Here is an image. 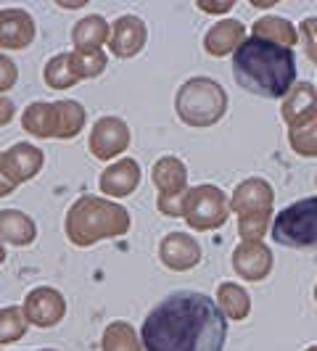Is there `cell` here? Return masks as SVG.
Segmentation results:
<instances>
[{"label":"cell","instance_id":"cell-38","mask_svg":"<svg viewBox=\"0 0 317 351\" xmlns=\"http://www.w3.org/2000/svg\"><path fill=\"white\" fill-rule=\"evenodd\" d=\"M315 182H317V177H315Z\"/></svg>","mask_w":317,"mask_h":351},{"label":"cell","instance_id":"cell-35","mask_svg":"<svg viewBox=\"0 0 317 351\" xmlns=\"http://www.w3.org/2000/svg\"><path fill=\"white\" fill-rule=\"evenodd\" d=\"M307 351H317V346H309V349H307Z\"/></svg>","mask_w":317,"mask_h":351},{"label":"cell","instance_id":"cell-20","mask_svg":"<svg viewBox=\"0 0 317 351\" xmlns=\"http://www.w3.org/2000/svg\"><path fill=\"white\" fill-rule=\"evenodd\" d=\"M108 37H111V29H108L106 19L98 16V14H90V16L80 19L77 27L71 29L74 51H85V53L101 51V45L108 43Z\"/></svg>","mask_w":317,"mask_h":351},{"label":"cell","instance_id":"cell-31","mask_svg":"<svg viewBox=\"0 0 317 351\" xmlns=\"http://www.w3.org/2000/svg\"><path fill=\"white\" fill-rule=\"evenodd\" d=\"M196 8L204 11V14H225V11H233V8H235V3H233V0H225V3H207V0H198Z\"/></svg>","mask_w":317,"mask_h":351},{"label":"cell","instance_id":"cell-10","mask_svg":"<svg viewBox=\"0 0 317 351\" xmlns=\"http://www.w3.org/2000/svg\"><path fill=\"white\" fill-rule=\"evenodd\" d=\"M21 309H24V315L30 319V325H35V328H53L67 315V301L61 296V291L40 285V288L30 291L24 296V306Z\"/></svg>","mask_w":317,"mask_h":351},{"label":"cell","instance_id":"cell-7","mask_svg":"<svg viewBox=\"0 0 317 351\" xmlns=\"http://www.w3.org/2000/svg\"><path fill=\"white\" fill-rule=\"evenodd\" d=\"M272 241L285 248H317V195L294 201L278 211L272 230Z\"/></svg>","mask_w":317,"mask_h":351},{"label":"cell","instance_id":"cell-25","mask_svg":"<svg viewBox=\"0 0 317 351\" xmlns=\"http://www.w3.org/2000/svg\"><path fill=\"white\" fill-rule=\"evenodd\" d=\"M43 77H45L48 88H53V90H67V88H71V85H77V82H80V80H77V74H74V69H71L69 53H58V56H53L51 61L45 64Z\"/></svg>","mask_w":317,"mask_h":351},{"label":"cell","instance_id":"cell-32","mask_svg":"<svg viewBox=\"0 0 317 351\" xmlns=\"http://www.w3.org/2000/svg\"><path fill=\"white\" fill-rule=\"evenodd\" d=\"M11 119H14V104H11L8 98H3V95H0V127H3V124H8Z\"/></svg>","mask_w":317,"mask_h":351},{"label":"cell","instance_id":"cell-26","mask_svg":"<svg viewBox=\"0 0 317 351\" xmlns=\"http://www.w3.org/2000/svg\"><path fill=\"white\" fill-rule=\"evenodd\" d=\"M104 351H143L138 343V335L132 330V325L127 322H111L104 330Z\"/></svg>","mask_w":317,"mask_h":351},{"label":"cell","instance_id":"cell-16","mask_svg":"<svg viewBox=\"0 0 317 351\" xmlns=\"http://www.w3.org/2000/svg\"><path fill=\"white\" fill-rule=\"evenodd\" d=\"M35 37V19L24 8H3L0 11V48L24 51Z\"/></svg>","mask_w":317,"mask_h":351},{"label":"cell","instance_id":"cell-8","mask_svg":"<svg viewBox=\"0 0 317 351\" xmlns=\"http://www.w3.org/2000/svg\"><path fill=\"white\" fill-rule=\"evenodd\" d=\"M154 185L158 188L156 206L164 217H183L185 214V201H188V169L177 156L158 158L151 169Z\"/></svg>","mask_w":317,"mask_h":351},{"label":"cell","instance_id":"cell-21","mask_svg":"<svg viewBox=\"0 0 317 351\" xmlns=\"http://www.w3.org/2000/svg\"><path fill=\"white\" fill-rule=\"evenodd\" d=\"M317 108V90L315 85H309V82H296L294 90L285 95V101L281 106V117L283 122L291 124L299 122L301 117H307L309 111H315Z\"/></svg>","mask_w":317,"mask_h":351},{"label":"cell","instance_id":"cell-23","mask_svg":"<svg viewBox=\"0 0 317 351\" xmlns=\"http://www.w3.org/2000/svg\"><path fill=\"white\" fill-rule=\"evenodd\" d=\"M288 143H291L294 154H299V156H317V108L288 127Z\"/></svg>","mask_w":317,"mask_h":351},{"label":"cell","instance_id":"cell-19","mask_svg":"<svg viewBox=\"0 0 317 351\" xmlns=\"http://www.w3.org/2000/svg\"><path fill=\"white\" fill-rule=\"evenodd\" d=\"M37 238V225L32 217L19 209H0V241L11 246H30Z\"/></svg>","mask_w":317,"mask_h":351},{"label":"cell","instance_id":"cell-36","mask_svg":"<svg viewBox=\"0 0 317 351\" xmlns=\"http://www.w3.org/2000/svg\"><path fill=\"white\" fill-rule=\"evenodd\" d=\"M40 351H56V349H40Z\"/></svg>","mask_w":317,"mask_h":351},{"label":"cell","instance_id":"cell-28","mask_svg":"<svg viewBox=\"0 0 317 351\" xmlns=\"http://www.w3.org/2000/svg\"><path fill=\"white\" fill-rule=\"evenodd\" d=\"M71 69L77 74V80H93L106 69V56L101 51L85 53V51H71Z\"/></svg>","mask_w":317,"mask_h":351},{"label":"cell","instance_id":"cell-37","mask_svg":"<svg viewBox=\"0 0 317 351\" xmlns=\"http://www.w3.org/2000/svg\"><path fill=\"white\" fill-rule=\"evenodd\" d=\"M315 301H317V285H315Z\"/></svg>","mask_w":317,"mask_h":351},{"label":"cell","instance_id":"cell-9","mask_svg":"<svg viewBox=\"0 0 317 351\" xmlns=\"http://www.w3.org/2000/svg\"><path fill=\"white\" fill-rule=\"evenodd\" d=\"M185 222L193 230H217L228 222L230 204L217 185H196L185 201Z\"/></svg>","mask_w":317,"mask_h":351},{"label":"cell","instance_id":"cell-30","mask_svg":"<svg viewBox=\"0 0 317 351\" xmlns=\"http://www.w3.org/2000/svg\"><path fill=\"white\" fill-rule=\"evenodd\" d=\"M16 80H19L16 64H14L11 58L0 56V93H5V90L14 88V85H16Z\"/></svg>","mask_w":317,"mask_h":351},{"label":"cell","instance_id":"cell-33","mask_svg":"<svg viewBox=\"0 0 317 351\" xmlns=\"http://www.w3.org/2000/svg\"><path fill=\"white\" fill-rule=\"evenodd\" d=\"M0 158H3V151H0ZM14 191H16V185H11V182H8V177L3 175V169H0V198H3V195H8V193H14Z\"/></svg>","mask_w":317,"mask_h":351},{"label":"cell","instance_id":"cell-29","mask_svg":"<svg viewBox=\"0 0 317 351\" xmlns=\"http://www.w3.org/2000/svg\"><path fill=\"white\" fill-rule=\"evenodd\" d=\"M301 43H304V51H307V58L317 64V16L304 19L299 27Z\"/></svg>","mask_w":317,"mask_h":351},{"label":"cell","instance_id":"cell-17","mask_svg":"<svg viewBox=\"0 0 317 351\" xmlns=\"http://www.w3.org/2000/svg\"><path fill=\"white\" fill-rule=\"evenodd\" d=\"M138 182H141V167H138V161L135 158H119V161L108 164L104 172H101L98 188L106 195L127 198V195L138 188Z\"/></svg>","mask_w":317,"mask_h":351},{"label":"cell","instance_id":"cell-15","mask_svg":"<svg viewBox=\"0 0 317 351\" xmlns=\"http://www.w3.org/2000/svg\"><path fill=\"white\" fill-rule=\"evenodd\" d=\"M145 21L141 16H119L111 27V37H108V51L114 53L117 58H132L145 48Z\"/></svg>","mask_w":317,"mask_h":351},{"label":"cell","instance_id":"cell-34","mask_svg":"<svg viewBox=\"0 0 317 351\" xmlns=\"http://www.w3.org/2000/svg\"><path fill=\"white\" fill-rule=\"evenodd\" d=\"M3 259H5V251H3V246H0V264H3Z\"/></svg>","mask_w":317,"mask_h":351},{"label":"cell","instance_id":"cell-22","mask_svg":"<svg viewBox=\"0 0 317 351\" xmlns=\"http://www.w3.org/2000/svg\"><path fill=\"white\" fill-rule=\"evenodd\" d=\"M251 32H254V37L278 43L283 48H294V45L299 43V29H296L291 21H285V19H281V16L257 19L254 27H251Z\"/></svg>","mask_w":317,"mask_h":351},{"label":"cell","instance_id":"cell-13","mask_svg":"<svg viewBox=\"0 0 317 351\" xmlns=\"http://www.w3.org/2000/svg\"><path fill=\"white\" fill-rule=\"evenodd\" d=\"M43 151L35 148L32 143H16L14 148L3 151V158H0V169L3 175L8 177L11 185H21L27 180L37 177V172L43 169Z\"/></svg>","mask_w":317,"mask_h":351},{"label":"cell","instance_id":"cell-18","mask_svg":"<svg viewBox=\"0 0 317 351\" xmlns=\"http://www.w3.org/2000/svg\"><path fill=\"white\" fill-rule=\"evenodd\" d=\"M244 40H246V29H244V24L238 19H220V21L211 24L207 29V35H204V51L209 56L222 58L228 53L238 51L244 45Z\"/></svg>","mask_w":317,"mask_h":351},{"label":"cell","instance_id":"cell-5","mask_svg":"<svg viewBox=\"0 0 317 351\" xmlns=\"http://www.w3.org/2000/svg\"><path fill=\"white\" fill-rule=\"evenodd\" d=\"M175 111L188 127H211L228 111V93L211 77H191L177 90Z\"/></svg>","mask_w":317,"mask_h":351},{"label":"cell","instance_id":"cell-4","mask_svg":"<svg viewBox=\"0 0 317 351\" xmlns=\"http://www.w3.org/2000/svg\"><path fill=\"white\" fill-rule=\"evenodd\" d=\"M275 204V191L262 177H248L241 185H235L230 198V211L238 214V235L241 241H262L270 228Z\"/></svg>","mask_w":317,"mask_h":351},{"label":"cell","instance_id":"cell-11","mask_svg":"<svg viewBox=\"0 0 317 351\" xmlns=\"http://www.w3.org/2000/svg\"><path fill=\"white\" fill-rule=\"evenodd\" d=\"M130 145V130L119 117H101L90 130V154L101 161H111Z\"/></svg>","mask_w":317,"mask_h":351},{"label":"cell","instance_id":"cell-2","mask_svg":"<svg viewBox=\"0 0 317 351\" xmlns=\"http://www.w3.org/2000/svg\"><path fill=\"white\" fill-rule=\"evenodd\" d=\"M233 77L244 90L259 98H285L296 85V56L294 48L278 43L246 37L233 53Z\"/></svg>","mask_w":317,"mask_h":351},{"label":"cell","instance_id":"cell-27","mask_svg":"<svg viewBox=\"0 0 317 351\" xmlns=\"http://www.w3.org/2000/svg\"><path fill=\"white\" fill-rule=\"evenodd\" d=\"M27 328H30V319H27L21 306H5V309H0V346L24 338Z\"/></svg>","mask_w":317,"mask_h":351},{"label":"cell","instance_id":"cell-12","mask_svg":"<svg viewBox=\"0 0 317 351\" xmlns=\"http://www.w3.org/2000/svg\"><path fill=\"white\" fill-rule=\"evenodd\" d=\"M272 251L262 241H241L233 251V269L248 282L264 280L272 272Z\"/></svg>","mask_w":317,"mask_h":351},{"label":"cell","instance_id":"cell-6","mask_svg":"<svg viewBox=\"0 0 317 351\" xmlns=\"http://www.w3.org/2000/svg\"><path fill=\"white\" fill-rule=\"evenodd\" d=\"M21 127L35 138H61L69 141L85 127V108L77 101L58 104H30L21 114Z\"/></svg>","mask_w":317,"mask_h":351},{"label":"cell","instance_id":"cell-14","mask_svg":"<svg viewBox=\"0 0 317 351\" xmlns=\"http://www.w3.org/2000/svg\"><path fill=\"white\" fill-rule=\"evenodd\" d=\"M201 246L193 235L188 232H169L164 235V241L158 243V259L164 267L175 269V272H185L193 269L196 264L201 262Z\"/></svg>","mask_w":317,"mask_h":351},{"label":"cell","instance_id":"cell-3","mask_svg":"<svg viewBox=\"0 0 317 351\" xmlns=\"http://www.w3.org/2000/svg\"><path fill=\"white\" fill-rule=\"evenodd\" d=\"M67 238L74 246L85 248L93 246L106 238H119L130 230V214L124 206L95 198V195H82L80 201L71 204L67 211Z\"/></svg>","mask_w":317,"mask_h":351},{"label":"cell","instance_id":"cell-24","mask_svg":"<svg viewBox=\"0 0 317 351\" xmlns=\"http://www.w3.org/2000/svg\"><path fill=\"white\" fill-rule=\"evenodd\" d=\"M217 306L228 319H246L251 312V296L238 282H220L217 288Z\"/></svg>","mask_w":317,"mask_h":351},{"label":"cell","instance_id":"cell-1","mask_svg":"<svg viewBox=\"0 0 317 351\" xmlns=\"http://www.w3.org/2000/svg\"><path fill=\"white\" fill-rule=\"evenodd\" d=\"M228 317L198 291H175L148 312L141 328L143 351H222Z\"/></svg>","mask_w":317,"mask_h":351}]
</instances>
